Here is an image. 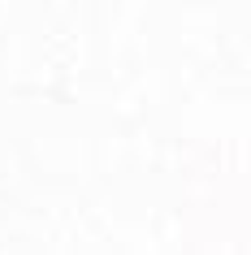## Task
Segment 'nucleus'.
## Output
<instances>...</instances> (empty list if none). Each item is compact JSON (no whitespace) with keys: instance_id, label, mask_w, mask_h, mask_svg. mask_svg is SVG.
Masks as SVG:
<instances>
[]
</instances>
